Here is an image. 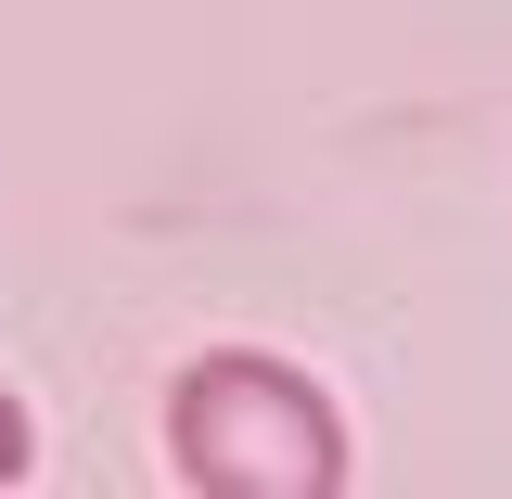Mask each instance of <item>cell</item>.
<instances>
[{"label": "cell", "mask_w": 512, "mask_h": 499, "mask_svg": "<svg viewBox=\"0 0 512 499\" xmlns=\"http://www.w3.org/2000/svg\"><path fill=\"white\" fill-rule=\"evenodd\" d=\"M167 461L192 499H333L346 487V423L295 359L205 346L167 384Z\"/></svg>", "instance_id": "6da1fadb"}, {"label": "cell", "mask_w": 512, "mask_h": 499, "mask_svg": "<svg viewBox=\"0 0 512 499\" xmlns=\"http://www.w3.org/2000/svg\"><path fill=\"white\" fill-rule=\"evenodd\" d=\"M26 448H39V436H26V397H13V384H0V487H13V474H26Z\"/></svg>", "instance_id": "7a4b0ae2"}]
</instances>
